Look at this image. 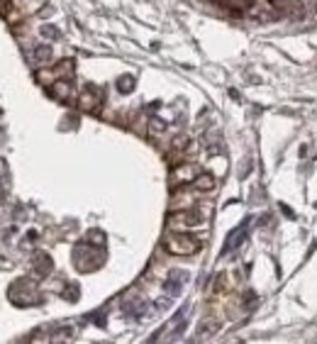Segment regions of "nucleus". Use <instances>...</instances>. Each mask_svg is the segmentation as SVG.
Segmentation results:
<instances>
[{"instance_id": "obj_1", "label": "nucleus", "mask_w": 317, "mask_h": 344, "mask_svg": "<svg viewBox=\"0 0 317 344\" xmlns=\"http://www.w3.org/2000/svg\"><path fill=\"white\" fill-rule=\"evenodd\" d=\"M200 249V239L193 234H171L166 239V251L176 256H190Z\"/></svg>"}, {"instance_id": "obj_2", "label": "nucleus", "mask_w": 317, "mask_h": 344, "mask_svg": "<svg viewBox=\"0 0 317 344\" xmlns=\"http://www.w3.org/2000/svg\"><path fill=\"white\" fill-rule=\"evenodd\" d=\"M246 15L251 20H256V22H273V20L280 18V13L276 10L273 0H251Z\"/></svg>"}, {"instance_id": "obj_3", "label": "nucleus", "mask_w": 317, "mask_h": 344, "mask_svg": "<svg viewBox=\"0 0 317 344\" xmlns=\"http://www.w3.org/2000/svg\"><path fill=\"white\" fill-rule=\"evenodd\" d=\"M100 103H103V91L98 86H86V91L78 98V108L83 113H98L100 110Z\"/></svg>"}, {"instance_id": "obj_4", "label": "nucleus", "mask_w": 317, "mask_h": 344, "mask_svg": "<svg viewBox=\"0 0 317 344\" xmlns=\"http://www.w3.org/2000/svg\"><path fill=\"white\" fill-rule=\"evenodd\" d=\"M273 5H276V10L280 13V18L298 20V18H302V15L307 13L305 5H302L300 0H273Z\"/></svg>"}, {"instance_id": "obj_5", "label": "nucleus", "mask_w": 317, "mask_h": 344, "mask_svg": "<svg viewBox=\"0 0 317 344\" xmlns=\"http://www.w3.org/2000/svg\"><path fill=\"white\" fill-rule=\"evenodd\" d=\"M71 93H74V86H71L66 78H59V81H54V83H52V88H49V96L56 98V100H69V98H71Z\"/></svg>"}, {"instance_id": "obj_6", "label": "nucleus", "mask_w": 317, "mask_h": 344, "mask_svg": "<svg viewBox=\"0 0 317 344\" xmlns=\"http://www.w3.org/2000/svg\"><path fill=\"white\" fill-rule=\"evenodd\" d=\"M246 229H249V220H246V222H242L239 227H237L232 234H229V237H227V244H224V249H222L224 254H227V251H232V249H237L239 244H242L244 237H246Z\"/></svg>"}, {"instance_id": "obj_7", "label": "nucleus", "mask_w": 317, "mask_h": 344, "mask_svg": "<svg viewBox=\"0 0 317 344\" xmlns=\"http://www.w3.org/2000/svg\"><path fill=\"white\" fill-rule=\"evenodd\" d=\"M215 178L210 176V173H200V176H195L193 178V188L195 191H200V193H207V191H215Z\"/></svg>"}, {"instance_id": "obj_8", "label": "nucleus", "mask_w": 317, "mask_h": 344, "mask_svg": "<svg viewBox=\"0 0 317 344\" xmlns=\"http://www.w3.org/2000/svg\"><path fill=\"white\" fill-rule=\"evenodd\" d=\"M215 3H220L229 13H246L251 5V0H215Z\"/></svg>"}, {"instance_id": "obj_9", "label": "nucleus", "mask_w": 317, "mask_h": 344, "mask_svg": "<svg viewBox=\"0 0 317 344\" xmlns=\"http://www.w3.org/2000/svg\"><path fill=\"white\" fill-rule=\"evenodd\" d=\"M183 281H186V273H181V271H173V273H171V278L166 281V293H171V295H176Z\"/></svg>"}, {"instance_id": "obj_10", "label": "nucleus", "mask_w": 317, "mask_h": 344, "mask_svg": "<svg viewBox=\"0 0 317 344\" xmlns=\"http://www.w3.org/2000/svg\"><path fill=\"white\" fill-rule=\"evenodd\" d=\"M35 271H37L39 276L49 273V271H52V261H49V256H44V254H37V259H35Z\"/></svg>"}, {"instance_id": "obj_11", "label": "nucleus", "mask_w": 317, "mask_h": 344, "mask_svg": "<svg viewBox=\"0 0 317 344\" xmlns=\"http://www.w3.org/2000/svg\"><path fill=\"white\" fill-rule=\"evenodd\" d=\"M181 178H195V169H193V166H181V169H176V171H173V181L181 183Z\"/></svg>"}, {"instance_id": "obj_12", "label": "nucleus", "mask_w": 317, "mask_h": 344, "mask_svg": "<svg viewBox=\"0 0 317 344\" xmlns=\"http://www.w3.org/2000/svg\"><path fill=\"white\" fill-rule=\"evenodd\" d=\"M35 59H37L39 64L49 61V59H52V47H47V44H39L37 49H35Z\"/></svg>"}, {"instance_id": "obj_13", "label": "nucleus", "mask_w": 317, "mask_h": 344, "mask_svg": "<svg viewBox=\"0 0 317 344\" xmlns=\"http://www.w3.org/2000/svg\"><path fill=\"white\" fill-rule=\"evenodd\" d=\"M117 91H120V93H132V91H134V78L122 76L117 81Z\"/></svg>"}, {"instance_id": "obj_14", "label": "nucleus", "mask_w": 317, "mask_h": 344, "mask_svg": "<svg viewBox=\"0 0 317 344\" xmlns=\"http://www.w3.org/2000/svg\"><path fill=\"white\" fill-rule=\"evenodd\" d=\"M42 32H44V37H59V32L54 27H42Z\"/></svg>"}, {"instance_id": "obj_15", "label": "nucleus", "mask_w": 317, "mask_h": 344, "mask_svg": "<svg viewBox=\"0 0 317 344\" xmlns=\"http://www.w3.org/2000/svg\"><path fill=\"white\" fill-rule=\"evenodd\" d=\"M10 8V0H0V13H5Z\"/></svg>"}]
</instances>
